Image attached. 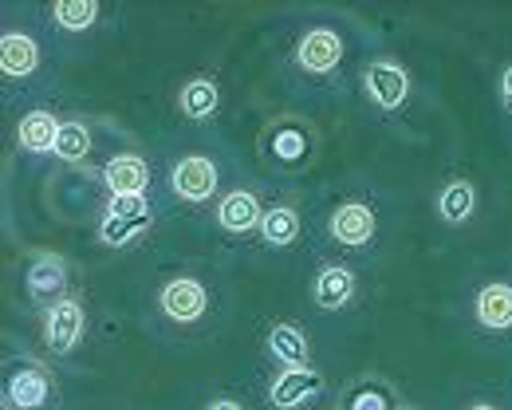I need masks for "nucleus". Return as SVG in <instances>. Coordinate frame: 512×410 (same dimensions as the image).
Wrapping results in <instances>:
<instances>
[{
	"mask_svg": "<svg viewBox=\"0 0 512 410\" xmlns=\"http://www.w3.org/2000/svg\"><path fill=\"white\" fill-rule=\"evenodd\" d=\"M178 107H182V115H186V119L205 123V119H213V115H217V107H221V91H217V83H213V79L193 75V79L182 83V91H178Z\"/></svg>",
	"mask_w": 512,
	"mask_h": 410,
	"instance_id": "17",
	"label": "nucleus"
},
{
	"mask_svg": "<svg viewBox=\"0 0 512 410\" xmlns=\"http://www.w3.org/2000/svg\"><path fill=\"white\" fill-rule=\"evenodd\" d=\"M398 410H414V407H398Z\"/></svg>",
	"mask_w": 512,
	"mask_h": 410,
	"instance_id": "29",
	"label": "nucleus"
},
{
	"mask_svg": "<svg viewBox=\"0 0 512 410\" xmlns=\"http://www.w3.org/2000/svg\"><path fill=\"white\" fill-rule=\"evenodd\" d=\"M264 347H268V355L280 359L284 367H308V336H304L296 324H288V320H280V324L268 328Z\"/></svg>",
	"mask_w": 512,
	"mask_h": 410,
	"instance_id": "18",
	"label": "nucleus"
},
{
	"mask_svg": "<svg viewBox=\"0 0 512 410\" xmlns=\"http://www.w3.org/2000/svg\"><path fill=\"white\" fill-rule=\"evenodd\" d=\"M327 233H331V241L343 245V249H363V245H371V237H375V213H371V205H363V202L335 205L331 217H327Z\"/></svg>",
	"mask_w": 512,
	"mask_h": 410,
	"instance_id": "5",
	"label": "nucleus"
},
{
	"mask_svg": "<svg viewBox=\"0 0 512 410\" xmlns=\"http://www.w3.org/2000/svg\"><path fill=\"white\" fill-rule=\"evenodd\" d=\"M52 20L64 32H87L99 20V4L95 0H56L52 4Z\"/></svg>",
	"mask_w": 512,
	"mask_h": 410,
	"instance_id": "21",
	"label": "nucleus"
},
{
	"mask_svg": "<svg viewBox=\"0 0 512 410\" xmlns=\"http://www.w3.org/2000/svg\"><path fill=\"white\" fill-rule=\"evenodd\" d=\"M343 60V36L335 28H308L296 44V64L308 75H327Z\"/></svg>",
	"mask_w": 512,
	"mask_h": 410,
	"instance_id": "6",
	"label": "nucleus"
},
{
	"mask_svg": "<svg viewBox=\"0 0 512 410\" xmlns=\"http://www.w3.org/2000/svg\"><path fill=\"white\" fill-rule=\"evenodd\" d=\"M312 296H316V304L327 308V312L347 308L351 296H355V273L347 265H323L320 273H316V280H312Z\"/></svg>",
	"mask_w": 512,
	"mask_h": 410,
	"instance_id": "15",
	"label": "nucleus"
},
{
	"mask_svg": "<svg viewBox=\"0 0 512 410\" xmlns=\"http://www.w3.org/2000/svg\"><path fill=\"white\" fill-rule=\"evenodd\" d=\"M103 217H150V202L146 198H130V194H119L107 202V213Z\"/></svg>",
	"mask_w": 512,
	"mask_h": 410,
	"instance_id": "25",
	"label": "nucleus"
},
{
	"mask_svg": "<svg viewBox=\"0 0 512 410\" xmlns=\"http://www.w3.org/2000/svg\"><path fill=\"white\" fill-rule=\"evenodd\" d=\"M142 229H150V217H103L99 221V237L111 249H123L130 237H138Z\"/></svg>",
	"mask_w": 512,
	"mask_h": 410,
	"instance_id": "23",
	"label": "nucleus"
},
{
	"mask_svg": "<svg viewBox=\"0 0 512 410\" xmlns=\"http://www.w3.org/2000/svg\"><path fill=\"white\" fill-rule=\"evenodd\" d=\"M473 316H477V324L489 328V332L512 328V284H505V280L485 284V288L477 292V300H473Z\"/></svg>",
	"mask_w": 512,
	"mask_h": 410,
	"instance_id": "14",
	"label": "nucleus"
},
{
	"mask_svg": "<svg viewBox=\"0 0 512 410\" xmlns=\"http://www.w3.org/2000/svg\"><path fill=\"white\" fill-rule=\"evenodd\" d=\"M87 150H91V131H87V123L64 119L60 138H56V158H64V162H83Z\"/></svg>",
	"mask_w": 512,
	"mask_h": 410,
	"instance_id": "22",
	"label": "nucleus"
},
{
	"mask_svg": "<svg viewBox=\"0 0 512 410\" xmlns=\"http://www.w3.org/2000/svg\"><path fill=\"white\" fill-rule=\"evenodd\" d=\"M260 150H264V158H272L280 166H300L308 158V131L292 119H276L260 135Z\"/></svg>",
	"mask_w": 512,
	"mask_h": 410,
	"instance_id": "9",
	"label": "nucleus"
},
{
	"mask_svg": "<svg viewBox=\"0 0 512 410\" xmlns=\"http://www.w3.org/2000/svg\"><path fill=\"white\" fill-rule=\"evenodd\" d=\"M347 410H390V391L375 379H363L359 387H351Z\"/></svg>",
	"mask_w": 512,
	"mask_h": 410,
	"instance_id": "24",
	"label": "nucleus"
},
{
	"mask_svg": "<svg viewBox=\"0 0 512 410\" xmlns=\"http://www.w3.org/2000/svg\"><path fill=\"white\" fill-rule=\"evenodd\" d=\"M205 410H245L241 403H233V399H217V403H209Z\"/></svg>",
	"mask_w": 512,
	"mask_h": 410,
	"instance_id": "27",
	"label": "nucleus"
},
{
	"mask_svg": "<svg viewBox=\"0 0 512 410\" xmlns=\"http://www.w3.org/2000/svg\"><path fill=\"white\" fill-rule=\"evenodd\" d=\"M438 213H442V221H449V225H465L477 213V190H473V182H465V178L446 182L442 194H438Z\"/></svg>",
	"mask_w": 512,
	"mask_h": 410,
	"instance_id": "19",
	"label": "nucleus"
},
{
	"mask_svg": "<svg viewBox=\"0 0 512 410\" xmlns=\"http://www.w3.org/2000/svg\"><path fill=\"white\" fill-rule=\"evenodd\" d=\"M501 99H505V107H512V64L501 75Z\"/></svg>",
	"mask_w": 512,
	"mask_h": 410,
	"instance_id": "26",
	"label": "nucleus"
},
{
	"mask_svg": "<svg viewBox=\"0 0 512 410\" xmlns=\"http://www.w3.org/2000/svg\"><path fill=\"white\" fill-rule=\"evenodd\" d=\"M469 410H497V407H493V403H473Z\"/></svg>",
	"mask_w": 512,
	"mask_h": 410,
	"instance_id": "28",
	"label": "nucleus"
},
{
	"mask_svg": "<svg viewBox=\"0 0 512 410\" xmlns=\"http://www.w3.org/2000/svg\"><path fill=\"white\" fill-rule=\"evenodd\" d=\"M260 237L268 245H276V249L292 245L300 237V209H292V205H268L264 209V221H260Z\"/></svg>",
	"mask_w": 512,
	"mask_h": 410,
	"instance_id": "20",
	"label": "nucleus"
},
{
	"mask_svg": "<svg viewBox=\"0 0 512 410\" xmlns=\"http://www.w3.org/2000/svg\"><path fill=\"white\" fill-rule=\"evenodd\" d=\"M323 391V375L316 367H284L276 379H272V407L280 410H292V407H304L308 399H316Z\"/></svg>",
	"mask_w": 512,
	"mask_h": 410,
	"instance_id": "7",
	"label": "nucleus"
},
{
	"mask_svg": "<svg viewBox=\"0 0 512 410\" xmlns=\"http://www.w3.org/2000/svg\"><path fill=\"white\" fill-rule=\"evenodd\" d=\"M24 284H28V296L36 300V304H56V300H64V288H67V265L60 253H44V257H36L32 265H28V273H24Z\"/></svg>",
	"mask_w": 512,
	"mask_h": 410,
	"instance_id": "11",
	"label": "nucleus"
},
{
	"mask_svg": "<svg viewBox=\"0 0 512 410\" xmlns=\"http://www.w3.org/2000/svg\"><path fill=\"white\" fill-rule=\"evenodd\" d=\"M158 308L174 324H193V320H201L209 312V292H205V284L197 276H174V280L162 284Z\"/></svg>",
	"mask_w": 512,
	"mask_h": 410,
	"instance_id": "4",
	"label": "nucleus"
},
{
	"mask_svg": "<svg viewBox=\"0 0 512 410\" xmlns=\"http://www.w3.org/2000/svg\"><path fill=\"white\" fill-rule=\"evenodd\" d=\"M213 217H217V225H221L225 233H249V229H260L264 205H260V198H256L253 190H229V194L217 202Z\"/></svg>",
	"mask_w": 512,
	"mask_h": 410,
	"instance_id": "12",
	"label": "nucleus"
},
{
	"mask_svg": "<svg viewBox=\"0 0 512 410\" xmlns=\"http://www.w3.org/2000/svg\"><path fill=\"white\" fill-rule=\"evenodd\" d=\"M4 399H8V407H16V410H44L48 399H52V383H48V375H44L40 367L24 363V367L8 371V379H4Z\"/></svg>",
	"mask_w": 512,
	"mask_h": 410,
	"instance_id": "8",
	"label": "nucleus"
},
{
	"mask_svg": "<svg viewBox=\"0 0 512 410\" xmlns=\"http://www.w3.org/2000/svg\"><path fill=\"white\" fill-rule=\"evenodd\" d=\"M217 166H213V158H205V154H186V158H178L174 162V170H170V190H174V198H182V202L190 205H205L213 194H217Z\"/></svg>",
	"mask_w": 512,
	"mask_h": 410,
	"instance_id": "2",
	"label": "nucleus"
},
{
	"mask_svg": "<svg viewBox=\"0 0 512 410\" xmlns=\"http://www.w3.org/2000/svg\"><path fill=\"white\" fill-rule=\"evenodd\" d=\"M363 91H367V99L375 107L398 111L410 99V71L402 68L398 60H390V56H379V60H371L363 68Z\"/></svg>",
	"mask_w": 512,
	"mask_h": 410,
	"instance_id": "1",
	"label": "nucleus"
},
{
	"mask_svg": "<svg viewBox=\"0 0 512 410\" xmlns=\"http://www.w3.org/2000/svg\"><path fill=\"white\" fill-rule=\"evenodd\" d=\"M60 119L48 111V107H36V111H28L20 123H16V142H20V150H28V154H56V138H60Z\"/></svg>",
	"mask_w": 512,
	"mask_h": 410,
	"instance_id": "13",
	"label": "nucleus"
},
{
	"mask_svg": "<svg viewBox=\"0 0 512 410\" xmlns=\"http://www.w3.org/2000/svg\"><path fill=\"white\" fill-rule=\"evenodd\" d=\"M103 182H107L111 198H119V194L146 198V190H150V166H146L142 154H115L103 166Z\"/></svg>",
	"mask_w": 512,
	"mask_h": 410,
	"instance_id": "10",
	"label": "nucleus"
},
{
	"mask_svg": "<svg viewBox=\"0 0 512 410\" xmlns=\"http://www.w3.org/2000/svg\"><path fill=\"white\" fill-rule=\"evenodd\" d=\"M83 332H87V312H83L79 300L64 296V300L48 304V312H44V343H48L52 355L75 351L79 340H83Z\"/></svg>",
	"mask_w": 512,
	"mask_h": 410,
	"instance_id": "3",
	"label": "nucleus"
},
{
	"mask_svg": "<svg viewBox=\"0 0 512 410\" xmlns=\"http://www.w3.org/2000/svg\"><path fill=\"white\" fill-rule=\"evenodd\" d=\"M40 64V44L28 36V32H4L0 36V71L4 75H16V79H24V75H32Z\"/></svg>",
	"mask_w": 512,
	"mask_h": 410,
	"instance_id": "16",
	"label": "nucleus"
}]
</instances>
